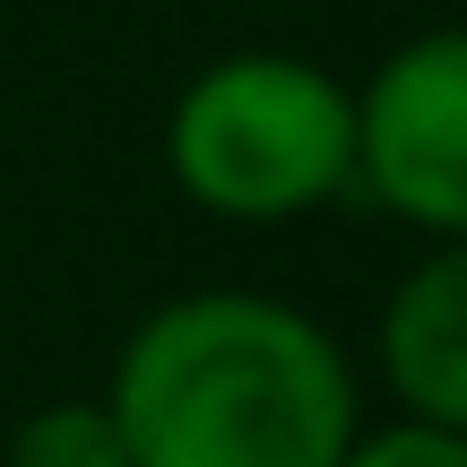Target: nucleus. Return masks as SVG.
Wrapping results in <instances>:
<instances>
[{
	"label": "nucleus",
	"mask_w": 467,
	"mask_h": 467,
	"mask_svg": "<svg viewBox=\"0 0 467 467\" xmlns=\"http://www.w3.org/2000/svg\"><path fill=\"white\" fill-rule=\"evenodd\" d=\"M104 416L130 467H337L364 424V389L303 303L200 285L121 337Z\"/></svg>",
	"instance_id": "obj_1"
},
{
	"label": "nucleus",
	"mask_w": 467,
	"mask_h": 467,
	"mask_svg": "<svg viewBox=\"0 0 467 467\" xmlns=\"http://www.w3.org/2000/svg\"><path fill=\"white\" fill-rule=\"evenodd\" d=\"M355 96L303 52H225L173 96L165 173L225 225H285L347 191Z\"/></svg>",
	"instance_id": "obj_2"
},
{
	"label": "nucleus",
	"mask_w": 467,
	"mask_h": 467,
	"mask_svg": "<svg viewBox=\"0 0 467 467\" xmlns=\"http://www.w3.org/2000/svg\"><path fill=\"white\" fill-rule=\"evenodd\" d=\"M355 96V165L347 191L416 225L424 243H459L467 225V35L424 26L372 61Z\"/></svg>",
	"instance_id": "obj_3"
},
{
	"label": "nucleus",
	"mask_w": 467,
	"mask_h": 467,
	"mask_svg": "<svg viewBox=\"0 0 467 467\" xmlns=\"http://www.w3.org/2000/svg\"><path fill=\"white\" fill-rule=\"evenodd\" d=\"M372 355H381V381L399 399V416L467 433V251L459 243H433L389 285Z\"/></svg>",
	"instance_id": "obj_4"
},
{
	"label": "nucleus",
	"mask_w": 467,
	"mask_h": 467,
	"mask_svg": "<svg viewBox=\"0 0 467 467\" xmlns=\"http://www.w3.org/2000/svg\"><path fill=\"white\" fill-rule=\"evenodd\" d=\"M0 467H130V451H121L104 399H52L9 433Z\"/></svg>",
	"instance_id": "obj_5"
},
{
	"label": "nucleus",
	"mask_w": 467,
	"mask_h": 467,
	"mask_svg": "<svg viewBox=\"0 0 467 467\" xmlns=\"http://www.w3.org/2000/svg\"><path fill=\"white\" fill-rule=\"evenodd\" d=\"M337 467H467V433L459 424H416V416H399V424H355V441L337 451Z\"/></svg>",
	"instance_id": "obj_6"
}]
</instances>
